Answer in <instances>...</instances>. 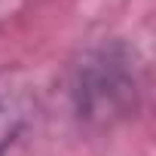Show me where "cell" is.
Here are the masks:
<instances>
[{"label":"cell","instance_id":"obj_1","mask_svg":"<svg viewBox=\"0 0 156 156\" xmlns=\"http://www.w3.org/2000/svg\"><path fill=\"white\" fill-rule=\"evenodd\" d=\"M129 89H135V83H129V76L122 70V58H116V52H98L80 76V104L89 113H116L122 98L129 95Z\"/></svg>","mask_w":156,"mask_h":156},{"label":"cell","instance_id":"obj_2","mask_svg":"<svg viewBox=\"0 0 156 156\" xmlns=\"http://www.w3.org/2000/svg\"><path fill=\"white\" fill-rule=\"evenodd\" d=\"M34 113V89L19 67H0V156L22 135Z\"/></svg>","mask_w":156,"mask_h":156}]
</instances>
